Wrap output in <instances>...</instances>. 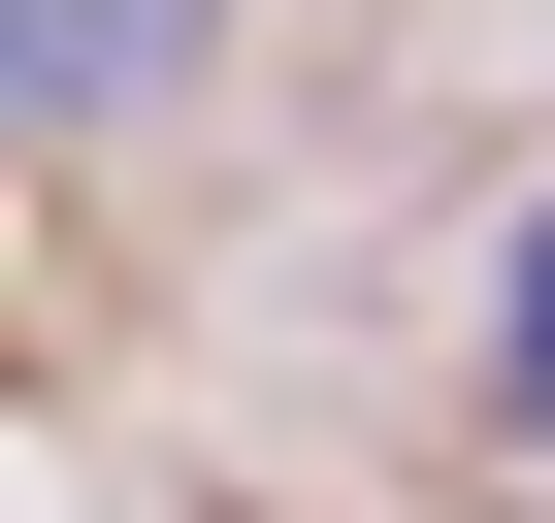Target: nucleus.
Here are the masks:
<instances>
[{"label": "nucleus", "instance_id": "obj_2", "mask_svg": "<svg viewBox=\"0 0 555 523\" xmlns=\"http://www.w3.org/2000/svg\"><path fill=\"white\" fill-rule=\"evenodd\" d=\"M490 393H522V458H555V229L490 262Z\"/></svg>", "mask_w": 555, "mask_h": 523}, {"label": "nucleus", "instance_id": "obj_1", "mask_svg": "<svg viewBox=\"0 0 555 523\" xmlns=\"http://www.w3.org/2000/svg\"><path fill=\"white\" fill-rule=\"evenodd\" d=\"M196 34H229V0H0V131H131Z\"/></svg>", "mask_w": 555, "mask_h": 523}]
</instances>
